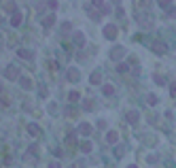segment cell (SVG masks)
<instances>
[{"instance_id":"16","label":"cell","mask_w":176,"mask_h":168,"mask_svg":"<svg viewBox=\"0 0 176 168\" xmlns=\"http://www.w3.org/2000/svg\"><path fill=\"white\" fill-rule=\"evenodd\" d=\"M100 81H102V75H100V73H93V75H91V83H93V85H98Z\"/></svg>"},{"instance_id":"26","label":"cell","mask_w":176,"mask_h":168,"mask_svg":"<svg viewBox=\"0 0 176 168\" xmlns=\"http://www.w3.org/2000/svg\"><path fill=\"white\" fill-rule=\"evenodd\" d=\"M83 106H85V109H87V111H91V109H93V102H85V104H83Z\"/></svg>"},{"instance_id":"9","label":"cell","mask_w":176,"mask_h":168,"mask_svg":"<svg viewBox=\"0 0 176 168\" xmlns=\"http://www.w3.org/2000/svg\"><path fill=\"white\" fill-rule=\"evenodd\" d=\"M79 77H81V75H79L77 68H70V70H68V79H70V81H79Z\"/></svg>"},{"instance_id":"24","label":"cell","mask_w":176,"mask_h":168,"mask_svg":"<svg viewBox=\"0 0 176 168\" xmlns=\"http://www.w3.org/2000/svg\"><path fill=\"white\" fill-rule=\"evenodd\" d=\"M93 7H100V9H104V4H102V0H93Z\"/></svg>"},{"instance_id":"23","label":"cell","mask_w":176,"mask_h":168,"mask_svg":"<svg viewBox=\"0 0 176 168\" xmlns=\"http://www.w3.org/2000/svg\"><path fill=\"white\" fill-rule=\"evenodd\" d=\"M168 17H176V9H174V7L168 9Z\"/></svg>"},{"instance_id":"2","label":"cell","mask_w":176,"mask_h":168,"mask_svg":"<svg viewBox=\"0 0 176 168\" xmlns=\"http://www.w3.org/2000/svg\"><path fill=\"white\" fill-rule=\"evenodd\" d=\"M104 36L113 40V38L117 36V26H113V23H108V26H104Z\"/></svg>"},{"instance_id":"20","label":"cell","mask_w":176,"mask_h":168,"mask_svg":"<svg viewBox=\"0 0 176 168\" xmlns=\"http://www.w3.org/2000/svg\"><path fill=\"white\" fill-rule=\"evenodd\" d=\"M117 70H119V73H128V64H123V62H121V64L117 66Z\"/></svg>"},{"instance_id":"12","label":"cell","mask_w":176,"mask_h":168,"mask_svg":"<svg viewBox=\"0 0 176 168\" xmlns=\"http://www.w3.org/2000/svg\"><path fill=\"white\" fill-rule=\"evenodd\" d=\"M28 132H30L32 136H38V134H40V128H38L36 124H30V126H28Z\"/></svg>"},{"instance_id":"25","label":"cell","mask_w":176,"mask_h":168,"mask_svg":"<svg viewBox=\"0 0 176 168\" xmlns=\"http://www.w3.org/2000/svg\"><path fill=\"white\" fill-rule=\"evenodd\" d=\"M170 94H172L174 98H176V85H170Z\"/></svg>"},{"instance_id":"8","label":"cell","mask_w":176,"mask_h":168,"mask_svg":"<svg viewBox=\"0 0 176 168\" xmlns=\"http://www.w3.org/2000/svg\"><path fill=\"white\" fill-rule=\"evenodd\" d=\"M53 23H55V15H49V17L43 19V26H45V28H51Z\"/></svg>"},{"instance_id":"3","label":"cell","mask_w":176,"mask_h":168,"mask_svg":"<svg viewBox=\"0 0 176 168\" xmlns=\"http://www.w3.org/2000/svg\"><path fill=\"white\" fill-rule=\"evenodd\" d=\"M166 49H168L166 43H161V40H155V43H153V51H155V53L163 56V53H166Z\"/></svg>"},{"instance_id":"27","label":"cell","mask_w":176,"mask_h":168,"mask_svg":"<svg viewBox=\"0 0 176 168\" xmlns=\"http://www.w3.org/2000/svg\"><path fill=\"white\" fill-rule=\"evenodd\" d=\"M49 168H57V164H55V162H53V164H49Z\"/></svg>"},{"instance_id":"10","label":"cell","mask_w":176,"mask_h":168,"mask_svg":"<svg viewBox=\"0 0 176 168\" xmlns=\"http://www.w3.org/2000/svg\"><path fill=\"white\" fill-rule=\"evenodd\" d=\"M79 132L85 134V136H89V134H91V126H89V124H81V126H79Z\"/></svg>"},{"instance_id":"18","label":"cell","mask_w":176,"mask_h":168,"mask_svg":"<svg viewBox=\"0 0 176 168\" xmlns=\"http://www.w3.org/2000/svg\"><path fill=\"white\" fill-rule=\"evenodd\" d=\"M81 149H83L85 153H87V151H91V142H89V140H87V142H83V145H81Z\"/></svg>"},{"instance_id":"15","label":"cell","mask_w":176,"mask_h":168,"mask_svg":"<svg viewBox=\"0 0 176 168\" xmlns=\"http://www.w3.org/2000/svg\"><path fill=\"white\" fill-rule=\"evenodd\" d=\"M74 43H77V45H83V43H85V36H83L81 32H77V34H74Z\"/></svg>"},{"instance_id":"13","label":"cell","mask_w":176,"mask_h":168,"mask_svg":"<svg viewBox=\"0 0 176 168\" xmlns=\"http://www.w3.org/2000/svg\"><path fill=\"white\" fill-rule=\"evenodd\" d=\"M19 83H21V87H23V89H30V87H32V81H30L28 77H23Z\"/></svg>"},{"instance_id":"14","label":"cell","mask_w":176,"mask_h":168,"mask_svg":"<svg viewBox=\"0 0 176 168\" xmlns=\"http://www.w3.org/2000/svg\"><path fill=\"white\" fill-rule=\"evenodd\" d=\"M102 92H104V96H113V94H115V87H113V85H104Z\"/></svg>"},{"instance_id":"11","label":"cell","mask_w":176,"mask_h":168,"mask_svg":"<svg viewBox=\"0 0 176 168\" xmlns=\"http://www.w3.org/2000/svg\"><path fill=\"white\" fill-rule=\"evenodd\" d=\"M106 140L110 142V145H115V142L119 140V134H117V132H108V134H106Z\"/></svg>"},{"instance_id":"22","label":"cell","mask_w":176,"mask_h":168,"mask_svg":"<svg viewBox=\"0 0 176 168\" xmlns=\"http://www.w3.org/2000/svg\"><path fill=\"white\" fill-rule=\"evenodd\" d=\"M155 81H157V83H159V85H163V83H166V79H163V77H161V75H155Z\"/></svg>"},{"instance_id":"6","label":"cell","mask_w":176,"mask_h":168,"mask_svg":"<svg viewBox=\"0 0 176 168\" xmlns=\"http://www.w3.org/2000/svg\"><path fill=\"white\" fill-rule=\"evenodd\" d=\"M19 23H21V13H19V11H15V13H13V17H11V26H15V28H17Z\"/></svg>"},{"instance_id":"1","label":"cell","mask_w":176,"mask_h":168,"mask_svg":"<svg viewBox=\"0 0 176 168\" xmlns=\"http://www.w3.org/2000/svg\"><path fill=\"white\" fill-rule=\"evenodd\" d=\"M4 77H7V79H9V81H15V79H17V77H19V70H17V68H15V66H9V68H7V70H4Z\"/></svg>"},{"instance_id":"7","label":"cell","mask_w":176,"mask_h":168,"mask_svg":"<svg viewBox=\"0 0 176 168\" xmlns=\"http://www.w3.org/2000/svg\"><path fill=\"white\" fill-rule=\"evenodd\" d=\"M17 56H19V58H23V60H32V58H34V53H32V51H26V49H19V51H17Z\"/></svg>"},{"instance_id":"19","label":"cell","mask_w":176,"mask_h":168,"mask_svg":"<svg viewBox=\"0 0 176 168\" xmlns=\"http://www.w3.org/2000/svg\"><path fill=\"white\" fill-rule=\"evenodd\" d=\"M68 98H70L72 102H77V100H79V92H70V96H68Z\"/></svg>"},{"instance_id":"4","label":"cell","mask_w":176,"mask_h":168,"mask_svg":"<svg viewBox=\"0 0 176 168\" xmlns=\"http://www.w3.org/2000/svg\"><path fill=\"white\" fill-rule=\"evenodd\" d=\"M125 56V49H123V47H115V49L110 51V58L113 60H119V58H123Z\"/></svg>"},{"instance_id":"5","label":"cell","mask_w":176,"mask_h":168,"mask_svg":"<svg viewBox=\"0 0 176 168\" xmlns=\"http://www.w3.org/2000/svg\"><path fill=\"white\" fill-rule=\"evenodd\" d=\"M138 117H140L138 111H130V113H128V122H130V124H138Z\"/></svg>"},{"instance_id":"17","label":"cell","mask_w":176,"mask_h":168,"mask_svg":"<svg viewBox=\"0 0 176 168\" xmlns=\"http://www.w3.org/2000/svg\"><path fill=\"white\" fill-rule=\"evenodd\" d=\"M146 102H148V104H157L159 100H157V96H153V94H148V98H146Z\"/></svg>"},{"instance_id":"28","label":"cell","mask_w":176,"mask_h":168,"mask_svg":"<svg viewBox=\"0 0 176 168\" xmlns=\"http://www.w3.org/2000/svg\"><path fill=\"white\" fill-rule=\"evenodd\" d=\"M130 168H136V166H130Z\"/></svg>"},{"instance_id":"21","label":"cell","mask_w":176,"mask_h":168,"mask_svg":"<svg viewBox=\"0 0 176 168\" xmlns=\"http://www.w3.org/2000/svg\"><path fill=\"white\" fill-rule=\"evenodd\" d=\"M157 4H159V7H163V9H166V7H168V4H172V0H157Z\"/></svg>"}]
</instances>
